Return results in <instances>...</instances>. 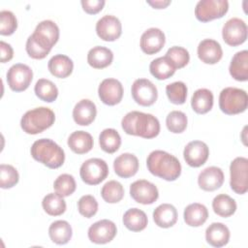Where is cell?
<instances>
[{
    "mask_svg": "<svg viewBox=\"0 0 248 248\" xmlns=\"http://www.w3.org/2000/svg\"><path fill=\"white\" fill-rule=\"evenodd\" d=\"M96 33L100 39L107 42L117 40L122 33V25L120 20L111 15L101 17L96 23Z\"/></svg>",
    "mask_w": 248,
    "mask_h": 248,
    "instance_id": "cell-15",
    "label": "cell"
},
{
    "mask_svg": "<svg viewBox=\"0 0 248 248\" xmlns=\"http://www.w3.org/2000/svg\"><path fill=\"white\" fill-rule=\"evenodd\" d=\"M92 136L85 131H76L68 138V145L76 154H84L93 147Z\"/></svg>",
    "mask_w": 248,
    "mask_h": 248,
    "instance_id": "cell-27",
    "label": "cell"
},
{
    "mask_svg": "<svg viewBox=\"0 0 248 248\" xmlns=\"http://www.w3.org/2000/svg\"><path fill=\"white\" fill-rule=\"evenodd\" d=\"M32 35L42 46L51 50L59 39V28L52 20H43L36 26Z\"/></svg>",
    "mask_w": 248,
    "mask_h": 248,
    "instance_id": "cell-14",
    "label": "cell"
},
{
    "mask_svg": "<svg viewBox=\"0 0 248 248\" xmlns=\"http://www.w3.org/2000/svg\"><path fill=\"white\" fill-rule=\"evenodd\" d=\"M148 219L146 214L139 208L128 209L123 215L124 226L132 232H140L147 226Z\"/></svg>",
    "mask_w": 248,
    "mask_h": 248,
    "instance_id": "cell-32",
    "label": "cell"
},
{
    "mask_svg": "<svg viewBox=\"0 0 248 248\" xmlns=\"http://www.w3.org/2000/svg\"><path fill=\"white\" fill-rule=\"evenodd\" d=\"M248 96L245 90L236 87L224 88L219 95V108L229 115L238 114L246 110Z\"/></svg>",
    "mask_w": 248,
    "mask_h": 248,
    "instance_id": "cell-5",
    "label": "cell"
},
{
    "mask_svg": "<svg viewBox=\"0 0 248 248\" xmlns=\"http://www.w3.org/2000/svg\"><path fill=\"white\" fill-rule=\"evenodd\" d=\"M198 56L205 64H216L223 56L220 44L212 39H204L198 46Z\"/></svg>",
    "mask_w": 248,
    "mask_h": 248,
    "instance_id": "cell-20",
    "label": "cell"
},
{
    "mask_svg": "<svg viewBox=\"0 0 248 248\" xmlns=\"http://www.w3.org/2000/svg\"><path fill=\"white\" fill-rule=\"evenodd\" d=\"M47 68L50 74L55 78H65L72 74L74 63L72 59L67 55L56 54L49 59Z\"/></svg>",
    "mask_w": 248,
    "mask_h": 248,
    "instance_id": "cell-24",
    "label": "cell"
},
{
    "mask_svg": "<svg viewBox=\"0 0 248 248\" xmlns=\"http://www.w3.org/2000/svg\"><path fill=\"white\" fill-rule=\"evenodd\" d=\"M121 126L126 134L143 139H153L160 133V123L154 115L137 110L128 112L122 118Z\"/></svg>",
    "mask_w": 248,
    "mask_h": 248,
    "instance_id": "cell-1",
    "label": "cell"
},
{
    "mask_svg": "<svg viewBox=\"0 0 248 248\" xmlns=\"http://www.w3.org/2000/svg\"><path fill=\"white\" fill-rule=\"evenodd\" d=\"M26 52L31 58L34 59H44L50 50L45 48L42 46L36 39L33 37V35H30L26 41V46H25Z\"/></svg>",
    "mask_w": 248,
    "mask_h": 248,
    "instance_id": "cell-46",
    "label": "cell"
},
{
    "mask_svg": "<svg viewBox=\"0 0 248 248\" xmlns=\"http://www.w3.org/2000/svg\"><path fill=\"white\" fill-rule=\"evenodd\" d=\"M209 149L205 142L202 140L190 141L184 148L183 157L186 163L193 168L202 166L208 159Z\"/></svg>",
    "mask_w": 248,
    "mask_h": 248,
    "instance_id": "cell-17",
    "label": "cell"
},
{
    "mask_svg": "<svg viewBox=\"0 0 248 248\" xmlns=\"http://www.w3.org/2000/svg\"><path fill=\"white\" fill-rule=\"evenodd\" d=\"M224 182L223 170L218 167H208L202 170L198 176V183L201 189L212 192L219 189Z\"/></svg>",
    "mask_w": 248,
    "mask_h": 248,
    "instance_id": "cell-19",
    "label": "cell"
},
{
    "mask_svg": "<svg viewBox=\"0 0 248 248\" xmlns=\"http://www.w3.org/2000/svg\"><path fill=\"white\" fill-rule=\"evenodd\" d=\"M131 92L134 101L143 107L153 105L158 98L156 86L153 84V82L146 78L136 79L132 84Z\"/></svg>",
    "mask_w": 248,
    "mask_h": 248,
    "instance_id": "cell-10",
    "label": "cell"
},
{
    "mask_svg": "<svg viewBox=\"0 0 248 248\" xmlns=\"http://www.w3.org/2000/svg\"><path fill=\"white\" fill-rule=\"evenodd\" d=\"M191 106L195 112L204 114L213 107V94L206 88H201L194 92L191 99Z\"/></svg>",
    "mask_w": 248,
    "mask_h": 248,
    "instance_id": "cell-31",
    "label": "cell"
},
{
    "mask_svg": "<svg viewBox=\"0 0 248 248\" xmlns=\"http://www.w3.org/2000/svg\"><path fill=\"white\" fill-rule=\"evenodd\" d=\"M229 71L235 80L246 81L248 79V51L246 49L238 51L232 56Z\"/></svg>",
    "mask_w": 248,
    "mask_h": 248,
    "instance_id": "cell-26",
    "label": "cell"
},
{
    "mask_svg": "<svg viewBox=\"0 0 248 248\" xmlns=\"http://www.w3.org/2000/svg\"><path fill=\"white\" fill-rule=\"evenodd\" d=\"M174 66L170 63V61L166 57H158L149 65L150 74L159 80H164L170 78L175 73Z\"/></svg>",
    "mask_w": 248,
    "mask_h": 248,
    "instance_id": "cell-33",
    "label": "cell"
},
{
    "mask_svg": "<svg viewBox=\"0 0 248 248\" xmlns=\"http://www.w3.org/2000/svg\"><path fill=\"white\" fill-rule=\"evenodd\" d=\"M183 217L186 225L190 227H200L207 220L208 210L203 204L194 202L185 207Z\"/></svg>",
    "mask_w": 248,
    "mask_h": 248,
    "instance_id": "cell-28",
    "label": "cell"
},
{
    "mask_svg": "<svg viewBox=\"0 0 248 248\" xmlns=\"http://www.w3.org/2000/svg\"><path fill=\"white\" fill-rule=\"evenodd\" d=\"M30 152L34 160L49 169L60 168L65 161L64 150L49 139H40L36 140L32 144Z\"/></svg>",
    "mask_w": 248,
    "mask_h": 248,
    "instance_id": "cell-3",
    "label": "cell"
},
{
    "mask_svg": "<svg viewBox=\"0 0 248 248\" xmlns=\"http://www.w3.org/2000/svg\"><path fill=\"white\" fill-rule=\"evenodd\" d=\"M55 121L54 112L46 107H40L26 111L20 120L23 132L29 135H37L48 129Z\"/></svg>",
    "mask_w": 248,
    "mask_h": 248,
    "instance_id": "cell-4",
    "label": "cell"
},
{
    "mask_svg": "<svg viewBox=\"0 0 248 248\" xmlns=\"http://www.w3.org/2000/svg\"><path fill=\"white\" fill-rule=\"evenodd\" d=\"M0 49H1V62L5 63L10 61L14 56V50L11 45L5 43L4 41L0 42Z\"/></svg>",
    "mask_w": 248,
    "mask_h": 248,
    "instance_id": "cell-48",
    "label": "cell"
},
{
    "mask_svg": "<svg viewBox=\"0 0 248 248\" xmlns=\"http://www.w3.org/2000/svg\"><path fill=\"white\" fill-rule=\"evenodd\" d=\"M146 3L148 5H150L152 8L154 9H165L166 7H168L170 4V1H162V0H159V1H146Z\"/></svg>",
    "mask_w": 248,
    "mask_h": 248,
    "instance_id": "cell-49",
    "label": "cell"
},
{
    "mask_svg": "<svg viewBox=\"0 0 248 248\" xmlns=\"http://www.w3.org/2000/svg\"><path fill=\"white\" fill-rule=\"evenodd\" d=\"M48 234L52 242L63 245L71 240L73 231L71 225L67 221L57 220L49 226Z\"/></svg>",
    "mask_w": 248,
    "mask_h": 248,
    "instance_id": "cell-30",
    "label": "cell"
},
{
    "mask_svg": "<svg viewBox=\"0 0 248 248\" xmlns=\"http://www.w3.org/2000/svg\"><path fill=\"white\" fill-rule=\"evenodd\" d=\"M19 175L16 168L11 165H0V187L2 189H10L17 184Z\"/></svg>",
    "mask_w": 248,
    "mask_h": 248,
    "instance_id": "cell-43",
    "label": "cell"
},
{
    "mask_svg": "<svg viewBox=\"0 0 248 248\" xmlns=\"http://www.w3.org/2000/svg\"><path fill=\"white\" fill-rule=\"evenodd\" d=\"M115 173L122 178L134 176L139 170V160L132 153H123L115 158L113 162Z\"/></svg>",
    "mask_w": 248,
    "mask_h": 248,
    "instance_id": "cell-21",
    "label": "cell"
},
{
    "mask_svg": "<svg viewBox=\"0 0 248 248\" xmlns=\"http://www.w3.org/2000/svg\"><path fill=\"white\" fill-rule=\"evenodd\" d=\"M187 116L180 110L170 111L166 118V125L170 132L180 134L185 131L187 127Z\"/></svg>",
    "mask_w": 248,
    "mask_h": 248,
    "instance_id": "cell-40",
    "label": "cell"
},
{
    "mask_svg": "<svg viewBox=\"0 0 248 248\" xmlns=\"http://www.w3.org/2000/svg\"><path fill=\"white\" fill-rule=\"evenodd\" d=\"M34 91L39 99L46 103L55 101L58 96V89L56 85L46 78H40L35 84Z\"/></svg>",
    "mask_w": 248,
    "mask_h": 248,
    "instance_id": "cell-37",
    "label": "cell"
},
{
    "mask_svg": "<svg viewBox=\"0 0 248 248\" xmlns=\"http://www.w3.org/2000/svg\"><path fill=\"white\" fill-rule=\"evenodd\" d=\"M33 78L31 68L25 64L13 65L7 72V82L9 87L16 92L26 90Z\"/></svg>",
    "mask_w": 248,
    "mask_h": 248,
    "instance_id": "cell-9",
    "label": "cell"
},
{
    "mask_svg": "<svg viewBox=\"0 0 248 248\" xmlns=\"http://www.w3.org/2000/svg\"><path fill=\"white\" fill-rule=\"evenodd\" d=\"M80 178L88 185H97L104 181L108 174L107 163L100 158H91L82 163L79 170Z\"/></svg>",
    "mask_w": 248,
    "mask_h": 248,
    "instance_id": "cell-6",
    "label": "cell"
},
{
    "mask_svg": "<svg viewBox=\"0 0 248 248\" xmlns=\"http://www.w3.org/2000/svg\"><path fill=\"white\" fill-rule=\"evenodd\" d=\"M166 43L164 32L159 28H149L140 37V48L146 54L159 52Z\"/></svg>",
    "mask_w": 248,
    "mask_h": 248,
    "instance_id": "cell-18",
    "label": "cell"
},
{
    "mask_svg": "<svg viewBox=\"0 0 248 248\" xmlns=\"http://www.w3.org/2000/svg\"><path fill=\"white\" fill-rule=\"evenodd\" d=\"M205 239L213 247H223L230 240V230L223 223H212L205 231Z\"/></svg>",
    "mask_w": 248,
    "mask_h": 248,
    "instance_id": "cell-23",
    "label": "cell"
},
{
    "mask_svg": "<svg viewBox=\"0 0 248 248\" xmlns=\"http://www.w3.org/2000/svg\"><path fill=\"white\" fill-rule=\"evenodd\" d=\"M99 144L107 153L112 154L116 152L121 145V138L118 132L114 129L108 128L101 132L99 136Z\"/></svg>",
    "mask_w": 248,
    "mask_h": 248,
    "instance_id": "cell-34",
    "label": "cell"
},
{
    "mask_svg": "<svg viewBox=\"0 0 248 248\" xmlns=\"http://www.w3.org/2000/svg\"><path fill=\"white\" fill-rule=\"evenodd\" d=\"M229 10L227 0H202L195 8V16L198 20L207 22L216 18H221Z\"/></svg>",
    "mask_w": 248,
    "mask_h": 248,
    "instance_id": "cell-7",
    "label": "cell"
},
{
    "mask_svg": "<svg viewBox=\"0 0 248 248\" xmlns=\"http://www.w3.org/2000/svg\"><path fill=\"white\" fill-rule=\"evenodd\" d=\"M55 193L62 197H68L72 195L77 188L76 180L73 175L68 173L60 174L53 183Z\"/></svg>",
    "mask_w": 248,
    "mask_h": 248,
    "instance_id": "cell-39",
    "label": "cell"
},
{
    "mask_svg": "<svg viewBox=\"0 0 248 248\" xmlns=\"http://www.w3.org/2000/svg\"><path fill=\"white\" fill-rule=\"evenodd\" d=\"M17 28V20L11 11L0 12V34L3 36L12 35Z\"/></svg>",
    "mask_w": 248,
    "mask_h": 248,
    "instance_id": "cell-44",
    "label": "cell"
},
{
    "mask_svg": "<svg viewBox=\"0 0 248 248\" xmlns=\"http://www.w3.org/2000/svg\"><path fill=\"white\" fill-rule=\"evenodd\" d=\"M42 205L44 210L50 216H59L66 211V202L57 193H49L45 196Z\"/></svg>",
    "mask_w": 248,
    "mask_h": 248,
    "instance_id": "cell-36",
    "label": "cell"
},
{
    "mask_svg": "<svg viewBox=\"0 0 248 248\" xmlns=\"http://www.w3.org/2000/svg\"><path fill=\"white\" fill-rule=\"evenodd\" d=\"M130 195L133 200L141 204H151L159 197L157 187L144 179H140L130 185Z\"/></svg>",
    "mask_w": 248,
    "mask_h": 248,
    "instance_id": "cell-13",
    "label": "cell"
},
{
    "mask_svg": "<svg viewBox=\"0 0 248 248\" xmlns=\"http://www.w3.org/2000/svg\"><path fill=\"white\" fill-rule=\"evenodd\" d=\"M80 3L83 11L89 15L98 14L106 4L104 0H82Z\"/></svg>",
    "mask_w": 248,
    "mask_h": 248,
    "instance_id": "cell-47",
    "label": "cell"
},
{
    "mask_svg": "<svg viewBox=\"0 0 248 248\" xmlns=\"http://www.w3.org/2000/svg\"><path fill=\"white\" fill-rule=\"evenodd\" d=\"M98 94L105 105L115 106L122 100L123 86L121 82L115 78H106L100 83Z\"/></svg>",
    "mask_w": 248,
    "mask_h": 248,
    "instance_id": "cell-16",
    "label": "cell"
},
{
    "mask_svg": "<svg viewBox=\"0 0 248 248\" xmlns=\"http://www.w3.org/2000/svg\"><path fill=\"white\" fill-rule=\"evenodd\" d=\"M165 56L170 61L175 69H181L185 67L190 60L188 50L182 46H176L170 47Z\"/></svg>",
    "mask_w": 248,
    "mask_h": 248,
    "instance_id": "cell-42",
    "label": "cell"
},
{
    "mask_svg": "<svg viewBox=\"0 0 248 248\" xmlns=\"http://www.w3.org/2000/svg\"><path fill=\"white\" fill-rule=\"evenodd\" d=\"M230 185L238 195L245 194L248 190V160L245 157H236L230 166Z\"/></svg>",
    "mask_w": 248,
    "mask_h": 248,
    "instance_id": "cell-8",
    "label": "cell"
},
{
    "mask_svg": "<svg viewBox=\"0 0 248 248\" xmlns=\"http://www.w3.org/2000/svg\"><path fill=\"white\" fill-rule=\"evenodd\" d=\"M97 114V108L95 104L88 100H80L73 109L74 121L80 126H87L91 124Z\"/></svg>",
    "mask_w": 248,
    "mask_h": 248,
    "instance_id": "cell-22",
    "label": "cell"
},
{
    "mask_svg": "<svg viewBox=\"0 0 248 248\" xmlns=\"http://www.w3.org/2000/svg\"><path fill=\"white\" fill-rule=\"evenodd\" d=\"M153 220L160 228H170L177 221V210L170 203H162L153 211Z\"/></svg>",
    "mask_w": 248,
    "mask_h": 248,
    "instance_id": "cell-25",
    "label": "cell"
},
{
    "mask_svg": "<svg viewBox=\"0 0 248 248\" xmlns=\"http://www.w3.org/2000/svg\"><path fill=\"white\" fill-rule=\"evenodd\" d=\"M78 209L83 217L91 218L98 211V202L93 196L84 195L78 202Z\"/></svg>",
    "mask_w": 248,
    "mask_h": 248,
    "instance_id": "cell-45",
    "label": "cell"
},
{
    "mask_svg": "<svg viewBox=\"0 0 248 248\" xmlns=\"http://www.w3.org/2000/svg\"><path fill=\"white\" fill-rule=\"evenodd\" d=\"M101 196L105 202L108 203H116L123 199L124 188L120 182L116 180H110L103 186L101 190Z\"/></svg>",
    "mask_w": 248,
    "mask_h": 248,
    "instance_id": "cell-38",
    "label": "cell"
},
{
    "mask_svg": "<svg viewBox=\"0 0 248 248\" xmlns=\"http://www.w3.org/2000/svg\"><path fill=\"white\" fill-rule=\"evenodd\" d=\"M222 37L225 43L231 46H236L243 44L247 39L246 23L238 17L229 19L223 26Z\"/></svg>",
    "mask_w": 248,
    "mask_h": 248,
    "instance_id": "cell-11",
    "label": "cell"
},
{
    "mask_svg": "<svg viewBox=\"0 0 248 248\" xmlns=\"http://www.w3.org/2000/svg\"><path fill=\"white\" fill-rule=\"evenodd\" d=\"M166 93L170 103L174 105H182L186 101L187 86L182 81H175L166 86Z\"/></svg>",
    "mask_w": 248,
    "mask_h": 248,
    "instance_id": "cell-41",
    "label": "cell"
},
{
    "mask_svg": "<svg viewBox=\"0 0 248 248\" xmlns=\"http://www.w3.org/2000/svg\"><path fill=\"white\" fill-rule=\"evenodd\" d=\"M213 211L224 218L232 216L236 210L235 201L226 194L217 195L212 201Z\"/></svg>",
    "mask_w": 248,
    "mask_h": 248,
    "instance_id": "cell-35",
    "label": "cell"
},
{
    "mask_svg": "<svg viewBox=\"0 0 248 248\" xmlns=\"http://www.w3.org/2000/svg\"><path fill=\"white\" fill-rule=\"evenodd\" d=\"M146 166L150 173L167 181H173L181 174L178 159L163 150L152 151L147 157Z\"/></svg>",
    "mask_w": 248,
    "mask_h": 248,
    "instance_id": "cell-2",
    "label": "cell"
},
{
    "mask_svg": "<svg viewBox=\"0 0 248 248\" xmlns=\"http://www.w3.org/2000/svg\"><path fill=\"white\" fill-rule=\"evenodd\" d=\"M115 224L108 219H103L92 224L88 229V238L96 244H106L110 242L116 235Z\"/></svg>",
    "mask_w": 248,
    "mask_h": 248,
    "instance_id": "cell-12",
    "label": "cell"
},
{
    "mask_svg": "<svg viewBox=\"0 0 248 248\" xmlns=\"http://www.w3.org/2000/svg\"><path fill=\"white\" fill-rule=\"evenodd\" d=\"M112 60V51L105 46H94L87 53V62L92 68L95 69H104L109 66Z\"/></svg>",
    "mask_w": 248,
    "mask_h": 248,
    "instance_id": "cell-29",
    "label": "cell"
}]
</instances>
